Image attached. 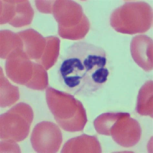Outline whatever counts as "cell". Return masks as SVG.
<instances>
[{
  "instance_id": "277c9868",
  "label": "cell",
  "mask_w": 153,
  "mask_h": 153,
  "mask_svg": "<svg viewBox=\"0 0 153 153\" xmlns=\"http://www.w3.org/2000/svg\"><path fill=\"white\" fill-rule=\"evenodd\" d=\"M63 140L59 128L51 122H42L33 130L31 142L33 149L38 153H55L60 147Z\"/></svg>"
},
{
  "instance_id": "6da1fadb",
  "label": "cell",
  "mask_w": 153,
  "mask_h": 153,
  "mask_svg": "<svg viewBox=\"0 0 153 153\" xmlns=\"http://www.w3.org/2000/svg\"><path fill=\"white\" fill-rule=\"evenodd\" d=\"M106 53L102 48L84 41L67 48L57 74L61 84L74 95L88 96L101 89L109 76Z\"/></svg>"
},
{
  "instance_id": "3957f363",
  "label": "cell",
  "mask_w": 153,
  "mask_h": 153,
  "mask_svg": "<svg viewBox=\"0 0 153 153\" xmlns=\"http://www.w3.org/2000/svg\"><path fill=\"white\" fill-rule=\"evenodd\" d=\"M33 119L34 115L30 110L17 111L15 109L1 115V139L16 142L23 141L29 134Z\"/></svg>"
},
{
  "instance_id": "8992f818",
  "label": "cell",
  "mask_w": 153,
  "mask_h": 153,
  "mask_svg": "<svg viewBox=\"0 0 153 153\" xmlns=\"http://www.w3.org/2000/svg\"><path fill=\"white\" fill-rule=\"evenodd\" d=\"M20 153L21 151L16 142L10 140H2L1 142V153Z\"/></svg>"
},
{
  "instance_id": "7a4b0ae2",
  "label": "cell",
  "mask_w": 153,
  "mask_h": 153,
  "mask_svg": "<svg viewBox=\"0 0 153 153\" xmlns=\"http://www.w3.org/2000/svg\"><path fill=\"white\" fill-rule=\"evenodd\" d=\"M153 22L152 7L143 1H130L116 8L111 16L113 27L121 33L133 35L146 32Z\"/></svg>"
},
{
  "instance_id": "5b68a950",
  "label": "cell",
  "mask_w": 153,
  "mask_h": 153,
  "mask_svg": "<svg viewBox=\"0 0 153 153\" xmlns=\"http://www.w3.org/2000/svg\"><path fill=\"white\" fill-rule=\"evenodd\" d=\"M125 113H122L120 116L117 119L111 129H115V134L112 136L113 138L118 144L122 146L126 147V142H133L135 145L136 144L132 140L134 139L137 143L140 139L141 135V129L139 123L137 121L130 117L129 115L125 118L126 113L123 118ZM129 147H130L129 142Z\"/></svg>"
}]
</instances>
